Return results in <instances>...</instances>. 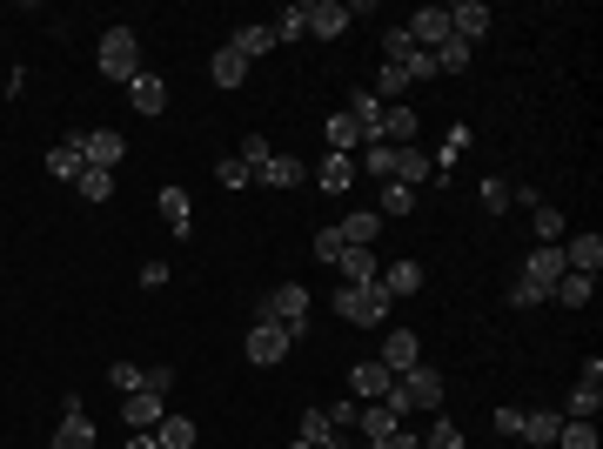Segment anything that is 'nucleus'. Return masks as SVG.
<instances>
[{"label": "nucleus", "mask_w": 603, "mask_h": 449, "mask_svg": "<svg viewBox=\"0 0 603 449\" xmlns=\"http://www.w3.org/2000/svg\"><path fill=\"white\" fill-rule=\"evenodd\" d=\"M255 322H275L289 342H302L309 336V289H302V282H275V289L255 302Z\"/></svg>", "instance_id": "f257e3e1"}, {"label": "nucleus", "mask_w": 603, "mask_h": 449, "mask_svg": "<svg viewBox=\"0 0 603 449\" xmlns=\"http://www.w3.org/2000/svg\"><path fill=\"white\" fill-rule=\"evenodd\" d=\"M94 61H101V74H108V81H121V88H128L134 74H141V34H134V27H108V34H101V47H94Z\"/></svg>", "instance_id": "f03ea898"}, {"label": "nucleus", "mask_w": 603, "mask_h": 449, "mask_svg": "<svg viewBox=\"0 0 603 449\" xmlns=\"http://www.w3.org/2000/svg\"><path fill=\"white\" fill-rule=\"evenodd\" d=\"M335 315L356 322V329H382L389 322V295H382V282H369V289H335Z\"/></svg>", "instance_id": "7ed1b4c3"}, {"label": "nucleus", "mask_w": 603, "mask_h": 449, "mask_svg": "<svg viewBox=\"0 0 603 449\" xmlns=\"http://www.w3.org/2000/svg\"><path fill=\"white\" fill-rule=\"evenodd\" d=\"M302 7H309V34H315V41H342L349 21H356V7H349V0H302Z\"/></svg>", "instance_id": "20e7f679"}, {"label": "nucleus", "mask_w": 603, "mask_h": 449, "mask_svg": "<svg viewBox=\"0 0 603 449\" xmlns=\"http://www.w3.org/2000/svg\"><path fill=\"white\" fill-rule=\"evenodd\" d=\"M402 396H409V409H443V369H429V362H416V369H402Z\"/></svg>", "instance_id": "39448f33"}, {"label": "nucleus", "mask_w": 603, "mask_h": 449, "mask_svg": "<svg viewBox=\"0 0 603 449\" xmlns=\"http://www.w3.org/2000/svg\"><path fill=\"white\" fill-rule=\"evenodd\" d=\"M242 349H248V362H255V369H275V362H289V349H295V342L282 336L275 322H255V329H248V342H242Z\"/></svg>", "instance_id": "423d86ee"}, {"label": "nucleus", "mask_w": 603, "mask_h": 449, "mask_svg": "<svg viewBox=\"0 0 603 449\" xmlns=\"http://www.w3.org/2000/svg\"><path fill=\"white\" fill-rule=\"evenodd\" d=\"M121 155H128V141L114 135V128H81V161H88V168H121Z\"/></svg>", "instance_id": "0eeeda50"}, {"label": "nucleus", "mask_w": 603, "mask_h": 449, "mask_svg": "<svg viewBox=\"0 0 603 449\" xmlns=\"http://www.w3.org/2000/svg\"><path fill=\"white\" fill-rule=\"evenodd\" d=\"M382 369H389V376H402V369H416V362H423V336H416V329H389V336H382Z\"/></svg>", "instance_id": "6e6552de"}, {"label": "nucleus", "mask_w": 603, "mask_h": 449, "mask_svg": "<svg viewBox=\"0 0 603 449\" xmlns=\"http://www.w3.org/2000/svg\"><path fill=\"white\" fill-rule=\"evenodd\" d=\"M563 275H570V269H563V242H557V248H543V242H536V248H530V262H523V282L550 295Z\"/></svg>", "instance_id": "1a4fd4ad"}, {"label": "nucleus", "mask_w": 603, "mask_h": 449, "mask_svg": "<svg viewBox=\"0 0 603 449\" xmlns=\"http://www.w3.org/2000/svg\"><path fill=\"white\" fill-rule=\"evenodd\" d=\"M563 269L570 275H603V235H563Z\"/></svg>", "instance_id": "9d476101"}, {"label": "nucleus", "mask_w": 603, "mask_h": 449, "mask_svg": "<svg viewBox=\"0 0 603 449\" xmlns=\"http://www.w3.org/2000/svg\"><path fill=\"white\" fill-rule=\"evenodd\" d=\"M449 34L476 47L483 34H490V7H483V0H456V7H449Z\"/></svg>", "instance_id": "9b49d317"}, {"label": "nucleus", "mask_w": 603, "mask_h": 449, "mask_svg": "<svg viewBox=\"0 0 603 449\" xmlns=\"http://www.w3.org/2000/svg\"><path fill=\"white\" fill-rule=\"evenodd\" d=\"M402 27H409V41H416V47H429V54H436V47L449 41V7H423V14H409Z\"/></svg>", "instance_id": "f8f14e48"}, {"label": "nucleus", "mask_w": 603, "mask_h": 449, "mask_svg": "<svg viewBox=\"0 0 603 449\" xmlns=\"http://www.w3.org/2000/svg\"><path fill=\"white\" fill-rule=\"evenodd\" d=\"M356 429H362V443H389V436L402 429V416L389 403H362L356 409Z\"/></svg>", "instance_id": "ddd939ff"}, {"label": "nucleus", "mask_w": 603, "mask_h": 449, "mask_svg": "<svg viewBox=\"0 0 603 449\" xmlns=\"http://www.w3.org/2000/svg\"><path fill=\"white\" fill-rule=\"evenodd\" d=\"M315 181H322V195H349V188H356V155H329V148H322Z\"/></svg>", "instance_id": "4468645a"}, {"label": "nucleus", "mask_w": 603, "mask_h": 449, "mask_svg": "<svg viewBox=\"0 0 603 449\" xmlns=\"http://www.w3.org/2000/svg\"><path fill=\"white\" fill-rule=\"evenodd\" d=\"M389 389H396V376H389L382 362H356V369H349V396H369V403H382Z\"/></svg>", "instance_id": "2eb2a0df"}, {"label": "nucleus", "mask_w": 603, "mask_h": 449, "mask_svg": "<svg viewBox=\"0 0 603 449\" xmlns=\"http://www.w3.org/2000/svg\"><path fill=\"white\" fill-rule=\"evenodd\" d=\"M155 208L168 215V228H175V235H188V228H195V202H188V188H175V181H161Z\"/></svg>", "instance_id": "dca6fc26"}, {"label": "nucleus", "mask_w": 603, "mask_h": 449, "mask_svg": "<svg viewBox=\"0 0 603 449\" xmlns=\"http://www.w3.org/2000/svg\"><path fill=\"white\" fill-rule=\"evenodd\" d=\"M335 235H342V248H369L382 235V215H376V208H356V215H342V222H335Z\"/></svg>", "instance_id": "f3484780"}, {"label": "nucleus", "mask_w": 603, "mask_h": 449, "mask_svg": "<svg viewBox=\"0 0 603 449\" xmlns=\"http://www.w3.org/2000/svg\"><path fill=\"white\" fill-rule=\"evenodd\" d=\"M81 168H88V161H81V135H67V141L47 148V175L54 181H81Z\"/></svg>", "instance_id": "a211bd4d"}, {"label": "nucleus", "mask_w": 603, "mask_h": 449, "mask_svg": "<svg viewBox=\"0 0 603 449\" xmlns=\"http://www.w3.org/2000/svg\"><path fill=\"white\" fill-rule=\"evenodd\" d=\"M228 47H235L242 61H262V54H275V27L248 21V27H235V34H228Z\"/></svg>", "instance_id": "6ab92c4d"}, {"label": "nucleus", "mask_w": 603, "mask_h": 449, "mask_svg": "<svg viewBox=\"0 0 603 449\" xmlns=\"http://www.w3.org/2000/svg\"><path fill=\"white\" fill-rule=\"evenodd\" d=\"M376 282H382V295H389V302H402V295H416V289H423V262H389Z\"/></svg>", "instance_id": "aec40b11"}, {"label": "nucleus", "mask_w": 603, "mask_h": 449, "mask_svg": "<svg viewBox=\"0 0 603 449\" xmlns=\"http://www.w3.org/2000/svg\"><path fill=\"white\" fill-rule=\"evenodd\" d=\"M342 289H369L376 282V248H342Z\"/></svg>", "instance_id": "412c9836"}, {"label": "nucleus", "mask_w": 603, "mask_h": 449, "mask_svg": "<svg viewBox=\"0 0 603 449\" xmlns=\"http://www.w3.org/2000/svg\"><path fill=\"white\" fill-rule=\"evenodd\" d=\"M128 101H134V114H161L168 108V81H161V74H134Z\"/></svg>", "instance_id": "4be33fe9"}, {"label": "nucleus", "mask_w": 603, "mask_h": 449, "mask_svg": "<svg viewBox=\"0 0 603 449\" xmlns=\"http://www.w3.org/2000/svg\"><path fill=\"white\" fill-rule=\"evenodd\" d=\"M416 128H423V121H416V108H389L382 114V141H389V148H416Z\"/></svg>", "instance_id": "5701e85b"}, {"label": "nucleus", "mask_w": 603, "mask_h": 449, "mask_svg": "<svg viewBox=\"0 0 603 449\" xmlns=\"http://www.w3.org/2000/svg\"><path fill=\"white\" fill-rule=\"evenodd\" d=\"M255 181H268V188H302L309 181V161H295V155H268V168Z\"/></svg>", "instance_id": "b1692460"}, {"label": "nucleus", "mask_w": 603, "mask_h": 449, "mask_svg": "<svg viewBox=\"0 0 603 449\" xmlns=\"http://www.w3.org/2000/svg\"><path fill=\"white\" fill-rule=\"evenodd\" d=\"M597 409H603V382H583L577 376V389H570V409H563V416H570V423H597Z\"/></svg>", "instance_id": "393cba45"}, {"label": "nucleus", "mask_w": 603, "mask_h": 449, "mask_svg": "<svg viewBox=\"0 0 603 449\" xmlns=\"http://www.w3.org/2000/svg\"><path fill=\"white\" fill-rule=\"evenodd\" d=\"M121 416H128V429H155L161 423V396L155 389H134L128 403H121Z\"/></svg>", "instance_id": "a878e982"}, {"label": "nucleus", "mask_w": 603, "mask_h": 449, "mask_svg": "<svg viewBox=\"0 0 603 449\" xmlns=\"http://www.w3.org/2000/svg\"><path fill=\"white\" fill-rule=\"evenodd\" d=\"M436 175V161H429V148H396V181L402 188H416V181Z\"/></svg>", "instance_id": "bb28decb"}, {"label": "nucleus", "mask_w": 603, "mask_h": 449, "mask_svg": "<svg viewBox=\"0 0 603 449\" xmlns=\"http://www.w3.org/2000/svg\"><path fill=\"white\" fill-rule=\"evenodd\" d=\"M195 436H201L195 416H161V423H155V443L161 449H195Z\"/></svg>", "instance_id": "cd10ccee"}, {"label": "nucleus", "mask_w": 603, "mask_h": 449, "mask_svg": "<svg viewBox=\"0 0 603 449\" xmlns=\"http://www.w3.org/2000/svg\"><path fill=\"white\" fill-rule=\"evenodd\" d=\"M208 74H215V88H242V81H248V61L235 54V47H215V61H208Z\"/></svg>", "instance_id": "c85d7f7f"}, {"label": "nucleus", "mask_w": 603, "mask_h": 449, "mask_svg": "<svg viewBox=\"0 0 603 449\" xmlns=\"http://www.w3.org/2000/svg\"><path fill=\"white\" fill-rule=\"evenodd\" d=\"M557 429H563L557 409H523V436H530L536 449H550V443H557Z\"/></svg>", "instance_id": "c756f323"}, {"label": "nucleus", "mask_w": 603, "mask_h": 449, "mask_svg": "<svg viewBox=\"0 0 603 449\" xmlns=\"http://www.w3.org/2000/svg\"><path fill=\"white\" fill-rule=\"evenodd\" d=\"M550 295H557L563 309H590V295H597V275H563Z\"/></svg>", "instance_id": "7c9ffc66"}, {"label": "nucleus", "mask_w": 603, "mask_h": 449, "mask_svg": "<svg viewBox=\"0 0 603 449\" xmlns=\"http://www.w3.org/2000/svg\"><path fill=\"white\" fill-rule=\"evenodd\" d=\"M282 41H309V7H302V0L275 14V47H282Z\"/></svg>", "instance_id": "2f4dec72"}, {"label": "nucleus", "mask_w": 603, "mask_h": 449, "mask_svg": "<svg viewBox=\"0 0 603 449\" xmlns=\"http://www.w3.org/2000/svg\"><path fill=\"white\" fill-rule=\"evenodd\" d=\"M54 449H94V423H88V416H61Z\"/></svg>", "instance_id": "473e14b6"}, {"label": "nucleus", "mask_w": 603, "mask_h": 449, "mask_svg": "<svg viewBox=\"0 0 603 449\" xmlns=\"http://www.w3.org/2000/svg\"><path fill=\"white\" fill-rule=\"evenodd\" d=\"M469 61H476V47H469V41H456V34H449V41L436 47V74H463Z\"/></svg>", "instance_id": "72a5a7b5"}, {"label": "nucleus", "mask_w": 603, "mask_h": 449, "mask_svg": "<svg viewBox=\"0 0 603 449\" xmlns=\"http://www.w3.org/2000/svg\"><path fill=\"white\" fill-rule=\"evenodd\" d=\"M416 208V188H402V181H382V222H402Z\"/></svg>", "instance_id": "f704fd0d"}, {"label": "nucleus", "mask_w": 603, "mask_h": 449, "mask_svg": "<svg viewBox=\"0 0 603 449\" xmlns=\"http://www.w3.org/2000/svg\"><path fill=\"white\" fill-rule=\"evenodd\" d=\"M402 88H409V74H402V68H389V61H382V68H376V88H369V94H376L382 108H396V101H402Z\"/></svg>", "instance_id": "c9c22d12"}, {"label": "nucleus", "mask_w": 603, "mask_h": 449, "mask_svg": "<svg viewBox=\"0 0 603 449\" xmlns=\"http://www.w3.org/2000/svg\"><path fill=\"white\" fill-rule=\"evenodd\" d=\"M362 168L376 181H396V148H389V141H369V148H362Z\"/></svg>", "instance_id": "e433bc0d"}, {"label": "nucleus", "mask_w": 603, "mask_h": 449, "mask_svg": "<svg viewBox=\"0 0 603 449\" xmlns=\"http://www.w3.org/2000/svg\"><path fill=\"white\" fill-rule=\"evenodd\" d=\"M530 215H536V242H543V248H557V242H563V208H550V202H536Z\"/></svg>", "instance_id": "4c0bfd02"}, {"label": "nucleus", "mask_w": 603, "mask_h": 449, "mask_svg": "<svg viewBox=\"0 0 603 449\" xmlns=\"http://www.w3.org/2000/svg\"><path fill=\"white\" fill-rule=\"evenodd\" d=\"M74 188H81V202H108V195H114V175H108V168H81V181H74Z\"/></svg>", "instance_id": "58836bf2"}, {"label": "nucleus", "mask_w": 603, "mask_h": 449, "mask_svg": "<svg viewBox=\"0 0 603 449\" xmlns=\"http://www.w3.org/2000/svg\"><path fill=\"white\" fill-rule=\"evenodd\" d=\"M557 449H597V423H570V416H563Z\"/></svg>", "instance_id": "ea45409f"}, {"label": "nucleus", "mask_w": 603, "mask_h": 449, "mask_svg": "<svg viewBox=\"0 0 603 449\" xmlns=\"http://www.w3.org/2000/svg\"><path fill=\"white\" fill-rule=\"evenodd\" d=\"M268 155H275V148H268V135H242V155H235V161H242L248 175H262Z\"/></svg>", "instance_id": "a19ab883"}, {"label": "nucleus", "mask_w": 603, "mask_h": 449, "mask_svg": "<svg viewBox=\"0 0 603 449\" xmlns=\"http://www.w3.org/2000/svg\"><path fill=\"white\" fill-rule=\"evenodd\" d=\"M215 181H222L228 195H242V188H255V175H248V168H242L235 155H228V161H215Z\"/></svg>", "instance_id": "79ce46f5"}, {"label": "nucleus", "mask_w": 603, "mask_h": 449, "mask_svg": "<svg viewBox=\"0 0 603 449\" xmlns=\"http://www.w3.org/2000/svg\"><path fill=\"white\" fill-rule=\"evenodd\" d=\"M302 436H309V443H335V423H329V409H302Z\"/></svg>", "instance_id": "37998d69"}, {"label": "nucleus", "mask_w": 603, "mask_h": 449, "mask_svg": "<svg viewBox=\"0 0 603 449\" xmlns=\"http://www.w3.org/2000/svg\"><path fill=\"white\" fill-rule=\"evenodd\" d=\"M423 449H463V429L436 416V423H429V436H423Z\"/></svg>", "instance_id": "c03bdc74"}, {"label": "nucleus", "mask_w": 603, "mask_h": 449, "mask_svg": "<svg viewBox=\"0 0 603 449\" xmlns=\"http://www.w3.org/2000/svg\"><path fill=\"white\" fill-rule=\"evenodd\" d=\"M402 74H409V81H429V74H436V54H429V47H409V54H402Z\"/></svg>", "instance_id": "a18cd8bd"}, {"label": "nucleus", "mask_w": 603, "mask_h": 449, "mask_svg": "<svg viewBox=\"0 0 603 449\" xmlns=\"http://www.w3.org/2000/svg\"><path fill=\"white\" fill-rule=\"evenodd\" d=\"M409 27H389V34H382V61H389V68H402V54H409Z\"/></svg>", "instance_id": "49530a36"}, {"label": "nucleus", "mask_w": 603, "mask_h": 449, "mask_svg": "<svg viewBox=\"0 0 603 449\" xmlns=\"http://www.w3.org/2000/svg\"><path fill=\"white\" fill-rule=\"evenodd\" d=\"M503 208H516V202H510V181L490 175V181H483V215H503Z\"/></svg>", "instance_id": "de8ad7c7"}, {"label": "nucleus", "mask_w": 603, "mask_h": 449, "mask_svg": "<svg viewBox=\"0 0 603 449\" xmlns=\"http://www.w3.org/2000/svg\"><path fill=\"white\" fill-rule=\"evenodd\" d=\"M315 262H322V269H335V262H342V235H335V228H322V235H315Z\"/></svg>", "instance_id": "09e8293b"}, {"label": "nucleus", "mask_w": 603, "mask_h": 449, "mask_svg": "<svg viewBox=\"0 0 603 449\" xmlns=\"http://www.w3.org/2000/svg\"><path fill=\"white\" fill-rule=\"evenodd\" d=\"M141 389H155V396H168V389H175V369H168V362H155V369H141Z\"/></svg>", "instance_id": "8fccbe9b"}, {"label": "nucleus", "mask_w": 603, "mask_h": 449, "mask_svg": "<svg viewBox=\"0 0 603 449\" xmlns=\"http://www.w3.org/2000/svg\"><path fill=\"white\" fill-rule=\"evenodd\" d=\"M108 382L121 389V396H134V389H141V369H134V362H114V369H108Z\"/></svg>", "instance_id": "3c124183"}, {"label": "nucleus", "mask_w": 603, "mask_h": 449, "mask_svg": "<svg viewBox=\"0 0 603 449\" xmlns=\"http://www.w3.org/2000/svg\"><path fill=\"white\" fill-rule=\"evenodd\" d=\"M536 302H550V295H543V289H530V282L516 275V289H510V309H536Z\"/></svg>", "instance_id": "603ef678"}, {"label": "nucleus", "mask_w": 603, "mask_h": 449, "mask_svg": "<svg viewBox=\"0 0 603 449\" xmlns=\"http://www.w3.org/2000/svg\"><path fill=\"white\" fill-rule=\"evenodd\" d=\"M141 289H168V262H141Z\"/></svg>", "instance_id": "864d4df0"}, {"label": "nucleus", "mask_w": 603, "mask_h": 449, "mask_svg": "<svg viewBox=\"0 0 603 449\" xmlns=\"http://www.w3.org/2000/svg\"><path fill=\"white\" fill-rule=\"evenodd\" d=\"M496 436H523V409H496Z\"/></svg>", "instance_id": "5fc2aeb1"}, {"label": "nucleus", "mask_w": 603, "mask_h": 449, "mask_svg": "<svg viewBox=\"0 0 603 449\" xmlns=\"http://www.w3.org/2000/svg\"><path fill=\"white\" fill-rule=\"evenodd\" d=\"M376 449H423V436H416V429H396V436H389V443H376Z\"/></svg>", "instance_id": "6e6d98bb"}, {"label": "nucleus", "mask_w": 603, "mask_h": 449, "mask_svg": "<svg viewBox=\"0 0 603 449\" xmlns=\"http://www.w3.org/2000/svg\"><path fill=\"white\" fill-rule=\"evenodd\" d=\"M121 449H161V443H155V429H128V443Z\"/></svg>", "instance_id": "4d7b16f0"}, {"label": "nucleus", "mask_w": 603, "mask_h": 449, "mask_svg": "<svg viewBox=\"0 0 603 449\" xmlns=\"http://www.w3.org/2000/svg\"><path fill=\"white\" fill-rule=\"evenodd\" d=\"M295 449H342V443H309V436H295Z\"/></svg>", "instance_id": "13d9d810"}, {"label": "nucleus", "mask_w": 603, "mask_h": 449, "mask_svg": "<svg viewBox=\"0 0 603 449\" xmlns=\"http://www.w3.org/2000/svg\"><path fill=\"white\" fill-rule=\"evenodd\" d=\"M362 449H376V443H362Z\"/></svg>", "instance_id": "bf43d9fd"}]
</instances>
